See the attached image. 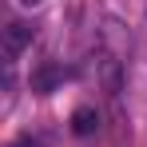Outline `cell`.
I'll use <instances>...</instances> for the list:
<instances>
[{"instance_id": "obj_1", "label": "cell", "mask_w": 147, "mask_h": 147, "mask_svg": "<svg viewBox=\"0 0 147 147\" xmlns=\"http://www.w3.org/2000/svg\"><path fill=\"white\" fill-rule=\"evenodd\" d=\"M68 76H72V72H68L64 64H52V60H48V64H40V68L32 72V80H28V84H32V92H36V96H48V92H56Z\"/></svg>"}, {"instance_id": "obj_2", "label": "cell", "mask_w": 147, "mask_h": 147, "mask_svg": "<svg viewBox=\"0 0 147 147\" xmlns=\"http://www.w3.org/2000/svg\"><path fill=\"white\" fill-rule=\"evenodd\" d=\"M28 44H32V28H28V24H8V28H4V64L12 68Z\"/></svg>"}, {"instance_id": "obj_3", "label": "cell", "mask_w": 147, "mask_h": 147, "mask_svg": "<svg viewBox=\"0 0 147 147\" xmlns=\"http://www.w3.org/2000/svg\"><path fill=\"white\" fill-rule=\"evenodd\" d=\"M96 127H99V115H96V107H76L72 111V131L84 139V135H96Z\"/></svg>"}, {"instance_id": "obj_4", "label": "cell", "mask_w": 147, "mask_h": 147, "mask_svg": "<svg viewBox=\"0 0 147 147\" xmlns=\"http://www.w3.org/2000/svg\"><path fill=\"white\" fill-rule=\"evenodd\" d=\"M20 4H28V8H36V4H44V0H20Z\"/></svg>"}]
</instances>
